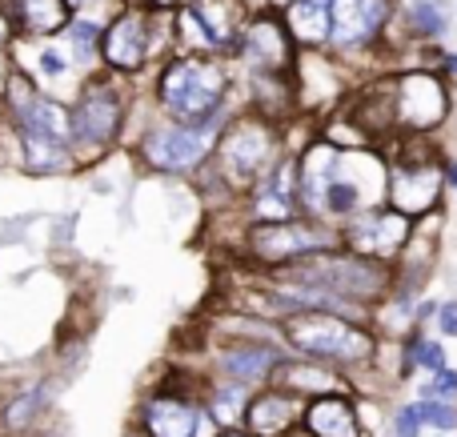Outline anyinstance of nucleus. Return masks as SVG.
<instances>
[{
	"instance_id": "obj_1",
	"label": "nucleus",
	"mask_w": 457,
	"mask_h": 437,
	"mask_svg": "<svg viewBox=\"0 0 457 437\" xmlns=\"http://www.w3.org/2000/svg\"><path fill=\"white\" fill-rule=\"evenodd\" d=\"M228 93H233V77H228L225 61L217 56H165L153 77L149 101L161 117L181 120V125H225Z\"/></svg>"
},
{
	"instance_id": "obj_2",
	"label": "nucleus",
	"mask_w": 457,
	"mask_h": 437,
	"mask_svg": "<svg viewBox=\"0 0 457 437\" xmlns=\"http://www.w3.org/2000/svg\"><path fill=\"white\" fill-rule=\"evenodd\" d=\"M285 157V133L281 120L265 117V112H233L225 120L221 136L209 169L197 181H213L228 197H249L261 185V177Z\"/></svg>"
},
{
	"instance_id": "obj_3",
	"label": "nucleus",
	"mask_w": 457,
	"mask_h": 437,
	"mask_svg": "<svg viewBox=\"0 0 457 437\" xmlns=\"http://www.w3.org/2000/svg\"><path fill=\"white\" fill-rule=\"evenodd\" d=\"M72 112V153L80 169L104 161L129 144V125H133V93L117 72H88L80 80L77 96L69 104Z\"/></svg>"
},
{
	"instance_id": "obj_4",
	"label": "nucleus",
	"mask_w": 457,
	"mask_h": 437,
	"mask_svg": "<svg viewBox=\"0 0 457 437\" xmlns=\"http://www.w3.org/2000/svg\"><path fill=\"white\" fill-rule=\"evenodd\" d=\"M225 125H181L169 117H149L129 141V153L157 177H189L197 181L209 169L217 136Z\"/></svg>"
},
{
	"instance_id": "obj_5",
	"label": "nucleus",
	"mask_w": 457,
	"mask_h": 437,
	"mask_svg": "<svg viewBox=\"0 0 457 437\" xmlns=\"http://www.w3.org/2000/svg\"><path fill=\"white\" fill-rule=\"evenodd\" d=\"M281 342L293 353L321 366H357L373 358V337L353 317H337L329 309H297L281 317Z\"/></svg>"
},
{
	"instance_id": "obj_6",
	"label": "nucleus",
	"mask_w": 457,
	"mask_h": 437,
	"mask_svg": "<svg viewBox=\"0 0 457 437\" xmlns=\"http://www.w3.org/2000/svg\"><path fill=\"white\" fill-rule=\"evenodd\" d=\"M341 245V229L325 225L321 217H289V221H249L245 225V253L269 269L297 265L313 253Z\"/></svg>"
},
{
	"instance_id": "obj_7",
	"label": "nucleus",
	"mask_w": 457,
	"mask_h": 437,
	"mask_svg": "<svg viewBox=\"0 0 457 437\" xmlns=\"http://www.w3.org/2000/svg\"><path fill=\"white\" fill-rule=\"evenodd\" d=\"M165 8L157 4H125L104 24L101 64L117 77H141L149 64H157V21Z\"/></svg>"
},
{
	"instance_id": "obj_8",
	"label": "nucleus",
	"mask_w": 457,
	"mask_h": 437,
	"mask_svg": "<svg viewBox=\"0 0 457 437\" xmlns=\"http://www.w3.org/2000/svg\"><path fill=\"white\" fill-rule=\"evenodd\" d=\"M237 56L245 61V69H249L253 77H285V72L293 69V37H289V29H281L277 21L257 16V21L245 24Z\"/></svg>"
},
{
	"instance_id": "obj_9",
	"label": "nucleus",
	"mask_w": 457,
	"mask_h": 437,
	"mask_svg": "<svg viewBox=\"0 0 457 437\" xmlns=\"http://www.w3.org/2000/svg\"><path fill=\"white\" fill-rule=\"evenodd\" d=\"M341 241L349 245V253L381 261V257H394L410 241V217L397 213V209H389V213H357L341 229Z\"/></svg>"
},
{
	"instance_id": "obj_10",
	"label": "nucleus",
	"mask_w": 457,
	"mask_h": 437,
	"mask_svg": "<svg viewBox=\"0 0 457 437\" xmlns=\"http://www.w3.org/2000/svg\"><path fill=\"white\" fill-rule=\"evenodd\" d=\"M445 88L442 80H434L429 72H410V77L397 80V93H394V120H402L405 128H437L445 117Z\"/></svg>"
},
{
	"instance_id": "obj_11",
	"label": "nucleus",
	"mask_w": 457,
	"mask_h": 437,
	"mask_svg": "<svg viewBox=\"0 0 457 437\" xmlns=\"http://www.w3.org/2000/svg\"><path fill=\"white\" fill-rule=\"evenodd\" d=\"M285 353L273 350L269 342H225L221 350L213 353V369L217 377H225V382H237V385H249V390H261V385H269V377H273V369L281 366Z\"/></svg>"
},
{
	"instance_id": "obj_12",
	"label": "nucleus",
	"mask_w": 457,
	"mask_h": 437,
	"mask_svg": "<svg viewBox=\"0 0 457 437\" xmlns=\"http://www.w3.org/2000/svg\"><path fill=\"white\" fill-rule=\"evenodd\" d=\"M389 0H333L329 4V40L337 48L365 45L386 24Z\"/></svg>"
},
{
	"instance_id": "obj_13",
	"label": "nucleus",
	"mask_w": 457,
	"mask_h": 437,
	"mask_svg": "<svg viewBox=\"0 0 457 437\" xmlns=\"http://www.w3.org/2000/svg\"><path fill=\"white\" fill-rule=\"evenodd\" d=\"M297 422H301V398L277 390V385L257 390L249 398V409H245V430L253 437H285Z\"/></svg>"
},
{
	"instance_id": "obj_14",
	"label": "nucleus",
	"mask_w": 457,
	"mask_h": 437,
	"mask_svg": "<svg viewBox=\"0 0 457 437\" xmlns=\"http://www.w3.org/2000/svg\"><path fill=\"white\" fill-rule=\"evenodd\" d=\"M437 193H442V173L434 165H397L389 173V201L405 217L426 213L437 201Z\"/></svg>"
},
{
	"instance_id": "obj_15",
	"label": "nucleus",
	"mask_w": 457,
	"mask_h": 437,
	"mask_svg": "<svg viewBox=\"0 0 457 437\" xmlns=\"http://www.w3.org/2000/svg\"><path fill=\"white\" fill-rule=\"evenodd\" d=\"M8 16H12L21 37L53 40L69 29L72 8L64 0H8Z\"/></svg>"
},
{
	"instance_id": "obj_16",
	"label": "nucleus",
	"mask_w": 457,
	"mask_h": 437,
	"mask_svg": "<svg viewBox=\"0 0 457 437\" xmlns=\"http://www.w3.org/2000/svg\"><path fill=\"white\" fill-rule=\"evenodd\" d=\"M269 385H277V390L293 393V398H325V393H337V377H333L329 366H321V361H289L281 358V366L273 369V377H269Z\"/></svg>"
},
{
	"instance_id": "obj_17",
	"label": "nucleus",
	"mask_w": 457,
	"mask_h": 437,
	"mask_svg": "<svg viewBox=\"0 0 457 437\" xmlns=\"http://www.w3.org/2000/svg\"><path fill=\"white\" fill-rule=\"evenodd\" d=\"M309 437H361L357 430V409L349 406L341 393H325V398H313L301 414Z\"/></svg>"
},
{
	"instance_id": "obj_18",
	"label": "nucleus",
	"mask_w": 457,
	"mask_h": 437,
	"mask_svg": "<svg viewBox=\"0 0 457 437\" xmlns=\"http://www.w3.org/2000/svg\"><path fill=\"white\" fill-rule=\"evenodd\" d=\"M32 40V37H29ZM16 69H24L32 80L40 85V93H48V88H61L64 80L72 77V72H80L77 64H72V56L64 53V45H61V37H53V40H32V61H21ZM53 96V93H48Z\"/></svg>"
},
{
	"instance_id": "obj_19",
	"label": "nucleus",
	"mask_w": 457,
	"mask_h": 437,
	"mask_svg": "<svg viewBox=\"0 0 457 437\" xmlns=\"http://www.w3.org/2000/svg\"><path fill=\"white\" fill-rule=\"evenodd\" d=\"M64 53L72 56L80 72H96L101 69V45H104V24L88 12H72L69 29L61 32Z\"/></svg>"
},
{
	"instance_id": "obj_20",
	"label": "nucleus",
	"mask_w": 457,
	"mask_h": 437,
	"mask_svg": "<svg viewBox=\"0 0 457 437\" xmlns=\"http://www.w3.org/2000/svg\"><path fill=\"white\" fill-rule=\"evenodd\" d=\"M257 390L249 385H237V382H225V377H213L205 385V409L221 430H245V409H249V398Z\"/></svg>"
},
{
	"instance_id": "obj_21",
	"label": "nucleus",
	"mask_w": 457,
	"mask_h": 437,
	"mask_svg": "<svg viewBox=\"0 0 457 437\" xmlns=\"http://www.w3.org/2000/svg\"><path fill=\"white\" fill-rule=\"evenodd\" d=\"M329 4L333 0H293L285 8V24H289V37L301 45H321L329 40Z\"/></svg>"
},
{
	"instance_id": "obj_22",
	"label": "nucleus",
	"mask_w": 457,
	"mask_h": 437,
	"mask_svg": "<svg viewBox=\"0 0 457 437\" xmlns=\"http://www.w3.org/2000/svg\"><path fill=\"white\" fill-rule=\"evenodd\" d=\"M40 414H45V385H32L29 393H21V398L8 401V406H4V417H0V422H4V430L24 433Z\"/></svg>"
},
{
	"instance_id": "obj_23",
	"label": "nucleus",
	"mask_w": 457,
	"mask_h": 437,
	"mask_svg": "<svg viewBox=\"0 0 457 437\" xmlns=\"http://www.w3.org/2000/svg\"><path fill=\"white\" fill-rule=\"evenodd\" d=\"M410 21H413V29H418V32L437 37V32H445L450 16H445V8L437 4V0H413V4H410Z\"/></svg>"
},
{
	"instance_id": "obj_24",
	"label": "nucleus",
	"mask_w": 457,
	"mask_h": 437,
	"mask_svg": "<svg viewBox=\"0 0 457 437\" xmlns=\"http://www.w3.org/2000/svg\"><path fill=\"white\" fill-rule=\"evenodd\" d=\"M418 417H421V425H437V430H445V433L457 430V409L450 401H421Z\"/></svg>"
},
{
	"instance_id": "obj_25",
	"label": "nucleus",
	"mask_w": 457,
	"mask_h": 437,
	"mask_svg": "<svg viewBox=\"0 0 457 437\" xmlns=\"http://www.w3.org/2000/svg\"><path fill=\"white\" fill-rule=\"evenodd\" d=\"M421 398H426V401H450V398H457V374H453V369H437V374L421 385Z\"/></svg>"
},
{
	"instance_id": "obj_26",
	"label": "nucleus",
	"mask_w": 457,
	"mask_h": 437,
	"mask_svg": "<svg viewBox=\"0 0 457 437\" xmlns=\"http://www.w3.org/2000/svg\"><path fill=\"white\" fill-rule=\"evenodd\" d=\"M413 361L437 374V369H445V350L437 342H418V345H413Z\"/></svg>"
},
{
	"instance_id": "obj_27",
	"label": "nucleus",
	"mask_w": 457,
	"mask_h": 437,
	"mask_svg": "<svg viewBox=\"0 0 457 437\" xmlns=\"http://www.w3.org/2000/svg\"><path fill=\"white\" fill-rule=\"evenodd\" d=\"M418 425H421L418 406L397 409V417H394V430H397V437H418Z\"/></svg>"
},
{
	"instance_id": "obj_28",
	"label": "nucleus",
	"mask_w": 457,
	"mask_h": 437,
	"mask_svg": "<svg viewBox=\"0 0 457 437\" xmlns=\"http://www.w3.org/2000/svg\"><path fill=\"white\" fill-rule=\"evenodd\" d=\"M437 329H442L445 337H457V301L437 305Z\"/></svg>"
},
{
	"instance_id": "obj_29",
	"label": "nucleus",
	"mask_w": 457,
	"mask_h": 437,
	"mask_svg": "<svg viewBox=\"0 0 457 437\" xmlns=\"http://www.w3.org/2000/svg\"><path fill=\"white\" fill-rule=\"evenodd\" d=\"M16 40H21V32H16V24H12V16H8V8H0V48H12Z\"/></svg>"
},
{
	"instance_id": "obj_30",
	"label": "nucleus",
	"mask_w": 457,
	"mask_h": 437,
	"mask_svg": "<svg viewBox=\"0 0 457 437\" xmlns=\"http://www.w3.org/2000/svg\"><path fill=\"white\" fill-rule=\"evenodd\" d=\"M8 72H12V61H8V53L0 48V93H4V80H8Z\"/></svg>"
},
{
	"instance_id": "obj_31",
	"label": "nucleus",
	"mask_w": 457,
	"mask_h": 437,
	"mask_svg": "<svg viewBox=\"0 0 457 437\" xmlns=\"http://www.w3.org/2000/svg\"><path fill=\"white\" fill-rule=\"evenodd\" d=\"M149 4H157V8H185V4H197V0H149Z\"/></svg>"
},
{
	"instance_id": "obj_32",
	"label": "nucleus",
	"mask_w": 457,
	"mask_h": 437,
	"mask_svg": "<svg viewBox=\"0 0 457 437\" xmlns=\"http://www.w3.org/2000/svg\"><path fill=\"white\" fill-rule=\"evenodd\" d=\"M217 437H253V433H249V430H221Z\"/></svg>"
},
{
	"instance_id": "obj_33",
	"label": "nucleus",
	"mask_w": 457,
	"mask_h": 437,
	"mask_svg": "<svg viewBox=\"0 0 457 437\" xmlns=\"http://www.w3.org/2000/svg\"><path fill=\"white\" fill-rule=\"evenodd\" d=\"M64 4H69L72 12H80V8H85V4H93V0H64Z\"/></svg>"
},
{
	"instance_id": "obj_34",
	"label": "nucleus",
	"mask_w": 457,
	"mask_h": 437,
	"mask_svg": "<svg viewBox=\"0 0 457 437\" xmlns=\"http://www.w3.org/2000/svg\"><path fill=\"white\" fill-rule=\"evenodd\" d=\"M273 4H281V8H289V4H293V0H273Z\"/></svg>"
},
{
	"instance_id": "obj_35",
	"label": "nucleus",
	"mask_w": 457,
	"mask_h": 437,
	"mask_svg": "<svg viewBox=\"0 0 457 437\" xmlns=\"http://www.w3.org/2000/svg\"><path fill=\"white\" fill-rule=\"evenodd\" d=\"M450 177H453V185H457V165H450Z\"/></svg>"
},
{
	"instance_id": "obj_36",
	"label": "nucleus",
	"mask_w": 457,
	"mask_h": 437,
	"mask_svg": "<svg viewBox=\"0 0 457 437\" xmlns=\"http://www.w3.org/2000/svg\"><path fill=\"white\" fill-rule=\"evenodd\" d=\"M450 69H453V72H457V56H453V61H450Z\"/></svg>"
}]
</instances>
